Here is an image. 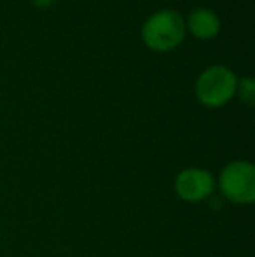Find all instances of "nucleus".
I'll use <instances>...</instances> for the list:
<instances>
[{
  "label": "nucleus",
  "instance_id": "nucleus-4",
  "mask_svg": "<svg viewBox=\"0 0 255 257\" xmlns=\"http://www.w3.org/2000/svg\"><path fill=\"white\" fill-rule=\"evenodd\" d=\"M215 179L208 170L191 166L175 177V193L187 203H199L211 196L215 191Z\"/></svg>",
  "mask_w": 255,
  "mask_h": 257
},
{
  "label": "nucleus",
  "instance_id": "nucleus-6",
  "mask_svg": "<svg viewBox=\"0 0 255 257\" xmlns=\"http://www.w3.org/2000/svg\"><path fill=\"white\" fill-rule=\"evenodd\" d=\"M236 93L239 95L241 102L248 107H252L255 103V84L252 77H243L241 81H238V88H236Z\"/></svg>",
  "mask_w": 255,
  "mask_h": 257
},
{
  "label": "nucleus",
  "instance_id": "nucleus-2",
  "mask_svg": "<svg viewBox=\"0 0 255 257\" xmlns=\"http://www.w3.org/2000/svg\"><path fill=\"white\" fill-rule=\"evenodd\" d=\"M222 196L234 205H252L255 201V166L245 159L231 161L220 170L218 182Z\"/></svg>",
  "mask_w": 255,
  "mask_h": 257
},
{
  "label": "nucleus",
  "instance_id": "nucleus-7",
  "mask_svg": "<svg viewBox=\"0 0 255 257\" xmlns=\"http://www.w3.org/2000/svg\"><path fill=\"white\" fill-rule=\"evenodd\" d=\"M34 2H35V6H37V7H42V9H44V7L51 6L55 0H34Z\"/></svg>",
  "mask_w": 255,
  "mask_h": 257
},
{
  "label": "nucleus",
  "instance_id": "nucleus-5",
  "mask_svg": "<svg viewBox=\"0 0 255 257\" xmlns=\"http://www.w3.org/2000/svg\"><path fill=\"white\" fill-rule=\"evenodd\" d=\"M185 28H189V32L196 39L201 41H210L215 39L220 32V20L211 9L206 7H196L189 13L187 21H185Z\"/></svg>",
  "mask_w": 255,
  "mask_h": 257
},
{
  "label": "nucleus",
  "instance_id": "nucleus-1",
  "mask_svg": "<svg viewBox=\"0 0 255 257\" xmlns=\"http://www.w3.org/2000/svg\"><path fill=\"white\" fill-rule=\"evenodd\" d=\"M185 37V20L175 9H163L149 18L142 27V39L147 48L166 53L182 44Z\"/></svg>",
  "mask_w": 255,
  "mask_h": 257
},
{
  "label": "nucleus",
  "instance_id": "nucleus-3",
  "mask_svg": "<svg viewBox=\"0 0 255 257\" xmlns=\"http://www.w3.org/2000/svg\"><path fill=\"white\" fill-rule=\"evenodd\" d=\"M238 77L231 68L213 65L201 72L196 81V96L203 105L211 108L222 107L236 95Z\"/></svg>",
  "mask_w": 255,
  "mask_h": 257
}]
</instances>
